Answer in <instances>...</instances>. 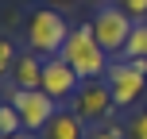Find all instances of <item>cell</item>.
<instances>
[{
    "mask_svg": "<svg viewBox=\"0 0 147 139\" xmlns=\"http://www.w3.org/2000/svg\"><path fill=\"white\" fill-rule=\"evenodd\" d=\"M70 23L62 12L54 8H31L27 19H23V39H27V50H35L39 58H54L62 54V43L70 39Z\"/></svg>",
    "mask_w": 147,
    "mask_h": 139,
    "instance_id": "1",
    "label": "cell"
},
{
    "mask_svg": "<svg viewBox=\"0 0 147 139\" xmlns=\"http://www.w3.org/2000/svg\"><path fill=\"white\" fill-rule=\"evenodd\" d=\"M62 58L78 70L81 81L105 77L109 66H112V62H109V50H105V46L97 43V35H93V23H81V27L70 31V39L62 43Z\"/></svg>",
    "mask_w": 147,
    "mask_h": 139,
    "instance_id": "2",
    "label": "cell"
},
{
    "mask_svg": "<svg viewBox=\"0 0 147 139\" xmlns=\"http://www.w3.org/2000/svg\"><path fill=\"white\" fill-rule=\"evenodd\" d=\"M105 81H109V89H112L116 108H132V104L143 97V89H147V62L143 58H136V62L132 58H120V62L109 66Z\"/></svg>",
    "mask_w": 147,
    "mask_h": 139,
    "instance_id": "3",
    "label": "cell"
},
{
    "mask_svg": "<svg viewBox=\"0 0 147 139\" xmlns=\"http://www.w3.org/2000/svg\"><path fill=\"white\" fill-rule=\"evenodd\" d=\"M74 112L85 120L89 128L93 124H109L112 112H116V101H112V89L105 77H93V81H81V89L74 93Z\"/></svg>",
    "mask_w": 147,
    "mask_h": 139,
    "instance_id": "4",
    "label": "cell"
},
{
    "mask_svg": "<svg viewBox=\"0 0 147 139\" xmlns=\"http://www.w3.org/2000/svg\"><path fill=\"white\" fill-rule=\"evenodd\" d=\"M132 27H136V19H132L120 4H116V8H101V12L93 15V35H97V43H101L109 54H124Z\"/></svg>",
    "mask_w": 147,
    "mask_h": 139,
    "instance_id": "5",
    "label": "cell"
},
{
    "mask_svg": "<svg viewBox=\"0 0 147 139\" xmlns=\"http://www.w3.org/2000/svg\"><path fill=\"white\" fill-rule=\"evenodd\" d=\"M8 101H12L16 112L23 116V128H27V132H43V128L51 124V116L58 112V101H51L43 89H12Z\"/></svg>",
    "mask_w": 147,
    "mask_h": 139,
    "instance_id": "6",
    "label": "cell"
},
{
    "mask_svg": "<svg viewBox=\"0 0 147 139\" xmlns=\"http://www.w3.org/2000/svg\"><path fill=\"white\" fill-rule=\"evenodd\" d=\"M39 89H43L51 101H74V93L81 89V77H78V70H74L62 54H54V58L43 62V85Z\"/></svg>",
    "mask_w": 147,
    "mask_h": 139,
    "instance_id": "7",
    "label": "cell"
},
{
    "mask_svg": "<svg viewBox=\"0 0 147 139\" xmlns=\"http://www.w3.org/2000/svg\"><path fill=\"white\" fill-rule=\"evenodd\" d=\"M85 135H89V124L74 108H58L51 116V124L39 132V139H85Z\"/></svg>",
    "mask_w": 147,
    "mask_h": 139,
    "instance_id": "8",
    "label": "cell"
},
{
    "mask_svg": "<svg viewBox=\"0 0 147 139\" xmlns=\"http://www.w3.org/2000/svg\"><path fill=\"white\" fill-rule=\"evenodd\" d=\"M43 62L47 58H39L35 50H23L20 62H16V70H12L16 89H39V85H43Z\"/></svg>",
    "mask_w": 147,
    "mask_h": 139,
    "instance_id": "9",
    "label": "cell"
},
{
    "mask_svg": "<svg viewBox=\"0 0 147 139\" xmlns=\"http://www.w3.org/2000/svg\"><path fill=\"white\" fill-rule=\"evenodd\" d=\"M124 58H143L147 62V19H140L132 27V35H128V46H124Z\"/></svg>",
    "mask_w": 147,
    "mask_h": 139,
    "instance_id": "10",
    "label": "cell"
},
{
    "mask_svg": "<svg viewBox=\"0 0 147 139\" xmlns=\"http://www.w3.org/2000/svg\"><path fill=\"white\" fill-rule=\"evenodd\" d=\"M12 132H27L23 128V116L16 112L12 101H0V135H12Z\"/></svg>",
    "mask_w": 147,
    "mask_h": 139,
    "instance_id": "11",
    "label": "cell"
},
{
    "mask_svg": "<svg viewBox=\"0 0 147 139\" xmlns=\"http://www.w3.org/2000/svg\"><path fill=\"white\" fill-rule=\"evenodd\" d=\"M16 62H20V50H16V43L8 35H0V77H12Z\"/></svg>",
    "mask_w": 147,
    "mask_h": 139,
    "instance_id": "12",
    "label": "cell"
},
{
    "mask_svg": "<svg viewBox=\"0 0 147 139\" xmlns=\"http://www.w3.org/2000/svg\"><path fill=\"white\" fill-rule=\"evenodd\" d=\"M124 132H128V139H147V108H136L132 116H128Z\"/></svg>",
    "mask_w": 147,
    "mask_h": 139,
    "instance_id": "13",
    "label": "cell"
},
{
    "mask_svg": "<svg viewBox=\"0 0 147 139\" xmlns=\"http://www.w3.org/2000/svg\"><path fill=\"white\" fill-rule=\"evenodd\" d=\"M85 139H128V132H124L120 124H112V120H109V124H93Z\"/></svg>",
    "mask_w": 147,
    "mask_h": 139,
    "instance_id": "14",
    "label": "cell"
},
{
    "mask_svg": "<svg viewBox=\"0 0 147 139\" xmlns=\"http://www.w3.org/2000/svg\"><path fill=\"white\" fill-rule=\"evenodd\" d=\"M120 8H124V12L132 15L136 23H140V19H147V0H120Z\"/></svg>",
    "mask_w": 147,
    "mask_h": 139,
    "instance_id": "15",
    "label": "cell"
},
{
    "mask_svg": "<svg viewBox=\"0 0 147 139\" xmlns=\"http://www.w3.org/2000/svg\"><path fill=\"white\" fill-rule=\"evenodd\" d=\"M0 139H39V135H31V132H12V135H0Z\"/></svg>",
    "mask_w": 147,
    "mask_h": 139,
    "instance_id": "16",
    "label": "cell"
},
{
    "mask_svg": "<svg viewBox=\"0 0 147 139\" xmlns=\"http://www.w3.org/2000/svg\"><path fill=\"white\" fill-rule=\"evenodd\" d=\"M54 4H74V0H54Z\"/></svg>",
    "mask_w": 147,
    "mask_h": 139,
    "instance_id": "17",
    "label": "cell"
}]
</instances>
